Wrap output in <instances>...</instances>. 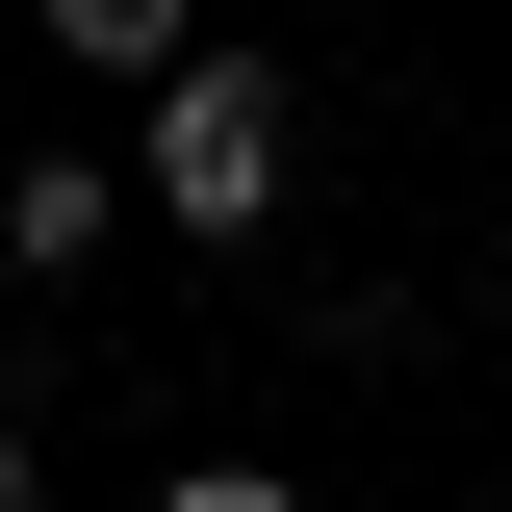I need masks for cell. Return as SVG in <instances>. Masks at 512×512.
I'll return each mask as SVG.
<instances>
[{
    "mask_svg": "<svg viewBox=\"0 0 512 512\" xmlns=\"http://www.w3.org/2000/svg\"><path fill=\"white\" fill-rule=\"evenodd\" d=\"M52 52H103V77H154V52H205V0H52Z\"/></svg>",
    "mask_w": 512,
    "mask_h": 512,
    "instance_id": "3957f363",
    "label": "cell"
},
{
    "mask_svg": "<svg viewBox=\"0 0 512 512\" xmlns=\"http://www.w3.org/2000/svg\"><path fill=\"white\" fill-rule=\"evenodd\" d=\"M103 205H128L103 154H26V180H0V256H26V282H77V256H103Z\"/></svg>",
    "mask_w": 512,
    "mask_h": 512,
    "instance_id": "7a4b0ae2",
    "label": "cell"
},
{
    "mask_svg": "<svg viewBox=\"0 0 512 512\" xmlns=\"http://www.w3.org/2000/svg\"><path fill=\"white\" fill-rule=\"evenodd\" d=\"M0 512H52V461H26V436H0Z\"/></svg>",
    "mask_w": 512,
    "mask_h": 512,
    "instance_id": "5b68a950",
    "label": "cell"
},
{
    "mask_svg": "<svg viewBox=\"0 0 512 512\" xmlns=\"http://www.w3.org/2000/svg\"><path fill=\"white\" fill-rule=\"evenodd\" d=\"M282 154H308V103H282L256 52H154V231H256Z\"/></svg>",
    "mask_w": 512,
    "mask_h": 512,
    "instance_id": "6da1fadb",
    "label": "cell"
},
{
    "mask_svg": "<svg viewBox=\"0 0 512 512\" xmlns=\"http://www.w3.org/2000/svg\"><path fill=\"white\" fill-rule=\"evenodd\" d=\"M154 512H308V487H282V461H205V487H154Z\"/></svg>",
    "mask_w": 512,
    "mask_h": 512,
    "instance_id": "277c9868",
    "label": "cell"
}]
</instances>
